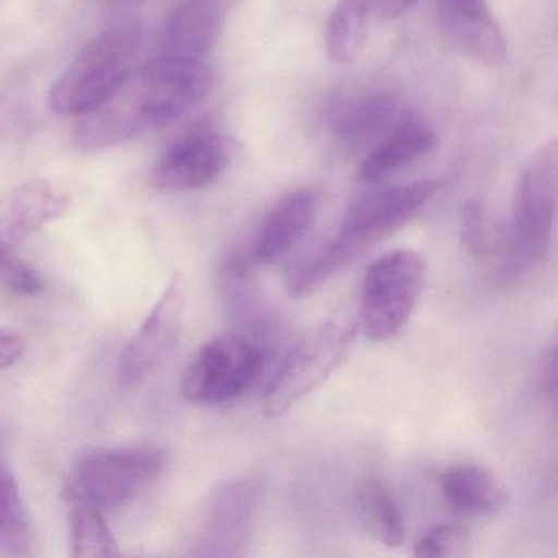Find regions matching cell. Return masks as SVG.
Returning <instances> with one entry per match:
<instances>
[{"mask_svg": "<svg viewBox=\"0 0 558 558\" xmlns=\"http://www.w3.org/2000/svg\"><path fill=\"white\" fill-rule=\"evenodd\" d=\"M64 501L70 522L71 555L74 558H106L120 555L119 545L104 519L102 509L66 483Z\"/></svg>", "mask_w": 558, "mask_h": 558, "instance_id": "cell-20", "label": "cell"}, {"mask_svg": "<svg viewBox=\"0 0 558 558\" xmlns=\"http://www.w3.org/2000/svg\"><path fill=\"white\" fill-rule=\"evenodd\" d=\"M420 0H375V15L381 21H395L407 14Z\"/></svg>", "mask_w": 558, "mask_h": 558, "instance_id": "cell-27", "label": "cell"}, {"mask_svg": "<svg viewBox=\"0 0 558 558\" xmlns=\"http://www.w3.org/2000/svg\"><path fill=\"white\" fill-rule=\"evenodd\" d=\"M557 142L542 145L519 179L512 221L505 234V276L518 277L541 266L550 253L557 217Z\"/></svg>", "mask_w": 558, "mask_h": 558, "instance_id": "cell-3", "label": "cell"}, {"mask_svg": "<svg viewBox=\"0 0 558 558\" xmlns=\"http://www.w3.org/2000/svg\"><path fill=\"white\" fill-rule=\"evenodd\" d=\"M462 244L472 256L489 257L505 247V233L496 230L478 202H469L462 211Z\"/></svg>", "mask_w": 558, "mask_h": 558, "instance_id": "cell-23", "label": "cell"}, {"mask_svg": "<svg viewBox=\"0 0 558 558\" xmlns=\"http://www.w3.org/2000/svg\"><path fill=\"white\" fill-rule=\"evenodd\" d=\"M0 287L22 296L40 295L44 279L31 264L15 256L12 247L0 246Z\"/></svg>", "mask_w": 558, "mask_h": 558, "instance_id": "cell-25", "label": "cell"}, {"mask_svg": "<svg viewBox=\"0 0 558 558\" xmlns=\"http://www.w3.org/2000/svg\"><path fill=\"white\" fill-rule=\"evenodd\" d=\"M31 547V525L21 489L11 470L0 462V554L25 555Z\"/></svg>", "mask_w": 558, "mask_h": 558, "instance_id": "cell-22", "label": "cell"}, {"mask_svg": "<svg viewBox=\"0 0 558 558\" xmlns=\"http://www.w3.org/2000/svg\"><path fill=\"white\" fill-rule=\"evenodd\" d=\"M426 276V259L417 251H393L371 264L361 295V325L371 341H388L403 329L423 295Z\"/></svg>", "mask_w": 558, "mask_h": 558, "instance_id": "cell-7", "label": "cell"}, {"mask_svg": "<svg viewBox=\"0 0 558 558\" xmlns=\"http://www.w3.org/2000/svg\"><path fill=\"white\" fill-rule=\"evenodd\" d=\"M230 162V142L210 126H198L162 153L153 168L151 182L162 192L195 191L217 181Z\"/></svg>", "mask_w": 558, "mask_h": 558, "instance_id": "cell-10", "label": "cell"}, {"mask_svg": "<svg viewBox=\"0 0 558 558\" xmlns=\"http://www.w3.org/2000/svg\"><path fill=\"white\" fill-rule=\"evenodd\" d=\"M259 485L253 478L231 480L208 499L198 532L197 554L230 557L241 554L256 518Z\"/></svg>", "mask_w": 558, "mask_h": 558, "instance_id": "cell-11", "label": "cell"}, {"mask_svg": "<svg viewBox=\"0 0 558 558\" xmlns=\"http://www.w3.org/2000/svg\"><path fill=\"white\" fill-rule=\"evenodd\" d=\"M70 197L53 182L31 181L0 197V246L24 243L41 228L63 217Z\"/></svg>", "mask_w": 558, "mask_h": 558, "instance_id": "cell-15", "label": "cell"}, {"mask_svg": "<svg viewBox=\"0 0 558 558\" xmlns=\"http://www.w3.org/2000/svg\"><path fill=\"white\" fill-rule=\"evenodd\" d=\"M214 73L202 60L161 54L133 68L116 93L81 117L74 142L102 151L162 129L210 96Z\"/></svg>", "mask_w": 558, "mask_h": 558, "instance_id": "cell-1", "label": "cell"}, {"mask_svg": "<svg viewBox=\"0 0 558 558\" xmlns=\"http://www.w3.org/2000/svg\"><path fill=\"white\" fill-rule=\"evenodd\" d=\"M439 485L450 508L465 514L495 515L509 505L505 483L483 466H450L440 475Z\"/></svg>", "mask_w": 558, "mask_h": 558, "instance_id": "cell-18", "label": "cell"}, {"mask_svg": "<svg viewBox=\"0 0 558 558\" xmlns=\"http://www.w3.org/2000/svg\"><path fill=\"white\" fill-rule=\"evenodd\" d=\"M472 537L469 531L452 524H437L427 529L414 545L417 558H462L470 555Z\"/></svg>", "mask_w": 558, "mask_h": 558, "instance_id": "cell-24", "label": "cell"}, {"mask_svg": "<svg viewBox=\"0 0 558 558\" xmlns=\"http://www.w3.org/2000/svg\"><path fill=\"white\" fill-rule=\"evenodd\" d=\"M375 0H339L325 28L326 53L332 63L351 64L367 44Z\"/></svg>", "mask_w": 558, "mask_h": 558, "instance_id": "cell-19", "label": "cell"}, {"mask_svg": "<svg viewBox=\"0 0 558 558\" xmlns=\"http://www.w3.org/2000/svg\"><path fill=\"white\" fill-rule=\"evenodd\" d=\"M142 47L138 28L116 27L89 41L50 93V106L60 116L83 117L99 109L133 70Z\"/></svg>", "mask_w": 558, "mask_h": 558, "instance_id": "cell-5", "label": "cell"}, {"mask_svg": "<svg viewBox=\"0 0 558 558\" xmlns=\"http://www.w3.org/2000/svg\"><path fill=\"white\" fill-rule=\"evenodd\" d=\"M184 312V283L181 277H174L120 357L119 381L122 387H138L168 357L178 342Z\"/></svg>", "mask_w": 558, "mask_h": 558, "instance_id": "cell-9", "label": "cell"}, {"mask_svg": "<svg viewBox=\"0 0 558 558\" xmlns=\"http://www.w3.org/2000/svg\"><path fill=\"white\" fill-rule=\"evenodd\" d=\"M555 361H557V351H555V344H551L548 351L545 352L544 364H542V387H544L545 393L550 397L551 403L555 401V391H557Z\"/></svg>", "mask_w": 558, "mask_h": 558, "instance_id": "cell-28", "label": "cell"}, {"mask_svg": "<svg viewBox=\"0 0 558 558\" xmlns=\"http://www.w3.org/2000/svg\"><path fill=\"white\" fill-rule=\"evenodd\" d=\"M322 210L318 189L300 187L283 195L264 218L250 250L254 264L277 263L312 230Z\"/></svg>", "mask_w": 558, "mask_h": 558, "instance_id": "cell-13", "label": "cell"}, {"mask_svg": "<svg viewBox=\"0 0 558 558\" xmlns=\"http://www.w3.org/2000/svg\"><path fill=\"white\" fill-rule=\"evenodd\" d=\"M403 113L397 96L387 90H371L331 106L328 126L349 151H368L393 129Z\"/></svg>", "mask_w": 558, "mask_h": 558, "instance_id": "cell-14", "label": "cell"}, {"mask_svg": "<svg viewBox=\"0 0 558 558\" xmlns=\"http://www.w3.org/2000/svg\"><path fill=\"white\" fill-rule=\"evenodd\" d=\"M233 0H181L162 27L165 54L202 60L217 44Z\"/></svg>", "mask_w": 558, "mask_h": 558, "instance_id": "cell-17", "label": "cell"}, {"mask_svg": "<svg viewBox=\"0 0 558 558\" xmlns=\"http://www.w3.org/2000/svg\"><path fill=\"white\" fill-rule=\"evenodd\" d=\"M169 465V452L156 444L102 447L84 452L70 483L104 512L138 498Z\"/></svg>", "mask_w": 558, "mask_h": 558, "instance_id": "cell-6", "label": "cell"}, {"mask_svg": "<svg viewBox=\"0 0 558 558\" xmlns=\"http://www.w3.org/2000/svg\"><path fill=\"white\" fill-rule=\"evenodd\" d=\"M442 187L437 179L413 182L385 189L352 205L335 236L290 274V296L305 299L322 289L372 247L403 230Z\"/></svg>", "mask_w": 558, "mask_h": 558, "instance_id": "cell-2", "label": "cell"}, {"mask_svg": "<svg viewBox=\"0 0 558 558\" xmlns=\"http://www.w3.org/2000/svg\"><path fill=\"white\" fill-rule=\"evenodd\" d=\"M434 145L436 133L429 122L413 110H404L393 129L368 149L359 168V181L380 184L423 158Z\"/></svg>", "mask_w": 558, "mask_h": 558, "instance_id": "cell-16", "label": "cell"}, {"mask_svg": "<svg viewBox=\"0 0 558 558\" xmlns=\"http://www.w3.org/2000/svg\"><path fill=\"white\" fill-rule=\"evenodd\" d=\"M263 349L241 335H220L202 345L182 375V397L202 407L236 400L263 372Z\"/></svg>", "mask_w": 558, "mask_h": 558, "instance_id": "cell-8", "label": "cell"}, {"mask_svg": "<svg viewBox=\"0 0 558 558\" xmlns=\"http://www.w3.org/2000/svg\"><path fill=\"white\" fill-rule=\"evenodd\" d=\"M361 505L372 534L385 547L404 542V519L400 502L384 480L371 478L362 485Z\"/></svg>", "mask_w": 558, "mask_h": 558, "instance_id": "cell-21", "label": "cell"}, {"mask_svg": "<svg viewBox=\"0 0 558 558\" xmlns=\"http://www.w3.org/2000/svg\"><path fill=\"white\" fill-rule=\"evenodd\" d=\"M440 34L460 53L488 68L502 66L506 40L488 0H436Z\"/></svg>", "mask_w": 558, "mask_h": 558, "instance_id": "cell-12", "label": "cell"}, {"mask_svg": "<svg viewBox=\"0 0 558 558\" xmlns=\"http://www.w3.org/2000/svg\"><path fill=\"white\" fill-rule=\"evenodd\" d=\"M27 351V342L21 332L0 328V371L14 367Z\"/></svg>", "mask_w": 558, "mask_h": 558, "instance_id": "cell-26", "label": "cell"}, {"mask_svg": "<svg viewBox=\"0 0 558 558\" xmlns=\"http://www.w3.org/2000/svg\"><path fill=\"white\" fill-rule=\"evenodd\" d=\"M359 323L336 315L313 326L296 341L277 368L264 395V414L280 417L322 387L351 354Z\"/></svg>", "mask_w": 558, "mask_h": 558, "instance_id": "cell-4", "label": "cell"}]
</instances>
